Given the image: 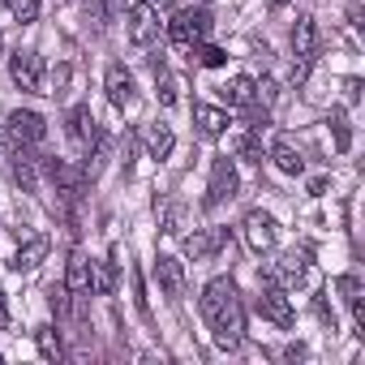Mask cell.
<instances>
[{
	"label": "cell",
	"instance_id": "cell-1",
	"mask_svg": "<svg viewBox=\"0 0 365 365\" xmlns=\"http://www.w3.org/2000/svg\"><path fill=\"white\" fill-rule=\"evenodd\" d=\"M202 318L211 322L215 331V344L224 352H237L241 339H245V309H241V297H237V284L228 275H215L207 288H202Z\"/></svg>",
	"mask_w": 365,
	"mask_h": 365
},
{
	"label": "cell",
	"instance_id": "cell-2",
	"mask_svg": "<svg viewBox=\"0 0 365 365\" xmlns=\"http://www.w3.org/2000/svg\"><path fill=\"white\" fill-rule=\"evenodd\" d=\"M207 31H211V14L207 9H176L172 14V22H168V39L176 43V48H194V43H202L207 39Z\"/></svg>",
	"mask_w": 365,
	"mask_h": 365
},
{
	"label": "cell",
	"instance_id": "cell-3",
	"mask_svg": "<svg viewBox=\"0 0 365 365\" xmlns=\"http://www.w3.org/2000/svg\"><path fill=\"white\" fill-rule=\"evenodd\" d=\"M9 78H14L18 91L39 95V91H43V61H39V52H35V48H18V52L9 56Z\"/></svg>",
	"mask_w": 365,
	"mask_h": 365
},
{
	"label": "cell",
	"instance_id": "cell-4",
	"mask_svg": "<svg viewBox=\"0 0 365 365\" xmlns=\"http://www.w3.org/2000/svg\"><path fill=\"white\" fill-rule=\"evenodd\" d=\"M237 190H241L237 163H232V155H220V159L211 163V180H207V207H220V202L237 198Z\"/></svg>",
	"mask_w": 365,
	"mask_h": 365
},
{
	"label": "cell",
	"instance_id": "cell-5",
	"mask_svg": "<svg viewBox=\"0 0 365 365\" xmlns=\"http://www.w3.org/2000/svg\"><path fill=\"white\" fill-rule=\"evenodd\" d=\"M241 232H245V245L262 258V254H271L275 250V241H279V232H275V220L267 215V211H250L245 220H241Z\"/></svg>",
	"mask_w": 365,
	"mask_h": 365
},
{
	"label": "cell",
	"instance_id": "cell-6",
	"mask_svg": "<svg viewBox=\"0 0 365 365\" xmlns=\"http://www.w3.org/2000/svg\"><path fill=\"white\" fill-rule=\"evenodd\" d=\"M9 142L14 146H39L48 138V120L39 112H9Z\"/></svg>",
	"mask_w": 365,
	"mask_h": 365
},
{
	"label": "cell",
	"instance_id": "cell-7",
	"mask_svg": "<svg viewBox=\"0 0 365 365\" xmlns=\"http://www.w3.org/2000/svg\"><path fill=\"white\" fill-rule=\"evenodd\" d=\"M258 309H262V318H271V322H275V327H284V331L297 322V309H292V301H288V292H284L279 284H262Z\"/></svg>",
	"mask_w": 365,
	"mask_h": 365
},
{
	"label": "cell",
	"instance_id": "cell-8",
	"mask_svg": "<svg viewBox=\"0 0 365 365\" xmlns=\"http://www.w3.org/2000/svg\"><path fill=\"white\" fill-rule=\"evenodd\" d=\"M43 172H48V180L56 185V194H65L69 202L82 194V185H86V176L73 168V163H65V159H56V155H48L43 159Z\"/></svg>",
	"mask_w": 365,
	"mask_h": 365
},
{
	"label": "cell",
	"instance_id": "cell-9",
	"mask_svg": "<svg viewBox=\"0 0 365 365\" xmlns=\"http://www.w3.org/2000/svg\"><path fill=\"white\" fill-rule=\"evenodd\" d=\"M125 14H129V39H133L138 48H146V43L159 39V22H155V5H150V0H142V5H129Z\"/></svg>",
	"mask_w": 365,
	"mask_h": 365
},
{
	"label": "cell",
	"instance_id": "cell-10",
	"mask_svg": "<svg viewBox=\"0 0 365 365\" xmlns=\"http://www.w3.org/2000/svg\"><path fill=\"white\" fill-rule=\"evenodd\" d=\"M103 91H108V103L112 108H129L138 99V86H133V73L125 65H108L103 73Z\"/></svg>",
	"mask_w": 365,
	"mask_h": 365
},
{
	"label": "cell",
	"instance_id": "cell-11",
	"mask_svg": "<svg viewBox=\"0 0 365 365\" xmlns=\"http://www.w3.org/2000/svg\"><path fill=\"white\" fill-rule=\"evenodd\" d=\"M267 159L284 172V176H301L305 172V159H301V146L288 138V133H275L271 138V150H267Z\"/></svg>",
	"mask_w": 365,
	"mask_h": 365
},
{
	"label": "cell",
	"instance_id": "cell-12",
	"mask_svg": "<svg viewBox=\"0 0 365 365\" xmlns=\"http://www.w3.org/2000/svg\"><path fill=\"white\" fill-rule=\"evenodd\" d=\"M155 279H159L163 297H172V301L185 297V267H180L172 254H159V258H155Z\"/></svg>",
	"mask_w": 365,
	"mask_h": 365
},
{
	"label": "cell",
	"instance_id": "cell-13",
	"mask_svg": "<svg viewBox=\"0 0 365 365\" xmlns=\"http://www.w3.org/2000/svg\"><path fill=\"white\" fill-rule=\"evenodd\" d=\"M228 228H202V232H194V237H185V254L194 258V262H202V258H215L224 245H228Z\"/></svg>",
	"mask_w": 365,
	"mask_h": 365
},
{
	"label": "cell",
	"instance_id": "cell-14",
	"mask_svg": "<svg viewBox=\"0 0 365 365\" xmlns=\"http://www.w3.org/2000/svg\"><path fill=\"white\" fill-rule=\"evenodd\" d=\"M292 52H297V61H314V52H318V22L309 18V14H301L297 18V26H292Z\"/></svg>",
	"mask_w": 365,
	"mask_h": 365
},
{
	"label": "cell",
	"instance_id": "cell-15",
	"mask_svg": "<svg viewBox=\"0 0 365 365\" xmlns=\"http://www.w3.org/2000/svg\"><path fill=\"white\" fill-rule=\"evenodd\" d=\"M194 125H198V133H202V138H211V142H215V138H224V133H228V125H232V120H228V112H224V108L194 103Z\"/></svg>",
	"mask_w": 365,
	"mask_h": 365
},
{
	"label": "cell",
	"instance_id": "cell-16",
	"mask_svg": "<svg viewBox=\"0 0 365 365\" xmlns=\"http://www.w3.org/2000/svg\"><path fill=\"white\" fill-rule=\"evenodd\" d=\"M220 95H224V103H228V108H250V103H258V82H254V78H245V73H237L232 82H224V86H220Z\"/></svg>",
	"mask_w": 365,
	"mask_h": 365
},
{
	"label": "cell",
	"instance_id": "cell-17",
	"mask_svg": "<svg viewBox=\"0 0 365 365\" xmlns=\"http://www.w3.org/2000/svg\"><path fill=\"white\" fill-rule=\"evenodd\" d=\"M65 120H69V138H73V142H82V146H91V138L99 133V125H95V116H91V108H86V103H73Z\"/></svg>",
	"mask_w": 365,
	"mask_h": 365
},
{
	"label": "cell",
	"instance_id": "cell-18",
	"mask_svg": "<svg viewBox=\"0 0 365 365\" xmlns=\"http://www.w3.org/2000/svg\"><path fill=\"white\" fill-rule=\"evenodd\" d=\"M262 133H254V129H241V133H232L228 138V155H237V159H245V163H262L267 155H262V142H258Z\"/></svg>",
	"mask_w": 365,
	"mask_h": 365
},
{
	"label": "cell",
	"instance_id": "cell-19",
	"mask_svg": "<svg viewBox=\"0 0 365 365\" xmlns=\"http://www.w3.org/2000/svg\"><path fill=\"white\" fill-rule=\"evenodd\" d=\"M48 250H52V241H48V237H31V241L14 254V262H9V267H14V271H35V267L48 258Z\"/></svg>",
	"mask_w": 365,
	"mask_h": 365
},
{
	"label": "cell",
	"instance_id": "cell-20",
	"mask_svg": "<svg viewBox=\"0 0 365 365\" xmlns=\"http://www.w3.org/2000/svg\"><path fill=\"white\" fill-rule=\"evenodd\" d=\"M65 292H73V297H86V292H91V258H86V254H73V258H69Z\"/></svg>",
	"mask_w": 365,
	"mask_h": 365
},
{
	"label": "cell",
	"instance_id": "cell-21",
	"mask_svg": "<svg viewBox=\"0 0 365 365\" xmlns=\"http://www.w3.org/2000/svg\"><path fill=\"white\" fill-rule=\"evenodd\" d=\"M142 142H146L150 159H168V155H172V146H176V138H172V129H168V125H146V129H142Z\"/></svg>",
	"mask_w": 365,
	"mask_h": 365
},
{
	"label": "cell",
	"instance_id": "cell-22",
	"mask_svg": "<svg viewBox=\"0 0 365 365\" xmlns=\"http://www.w3.org/2000/svg\"><path fill=\"white\" fill-rule=\"evenodd\" d=\"M91 292H99V297L116 292V262L112 258H95L91 262Z\"/></svg>",
	"mask_w": 365,
	"mask_h": 365
},
{
	"label": "cell",
	"instance_id": "cell-23",
	"mask_svg": "<svg viewBox=\"0 0 365 365\" xmlns=\"http://www.w3.org/2000/svg\"><path fill=\"white\" fill-rule=\"evenodd\" d=\"M305 275H309V250H288V254L279 258V279L301 284Z\"/></svg>",
	"mask_w": 365,
	"mask_h": 365
},
{
	"label": "cell",
	"instance_id": "cell-24",
	"mask_svg": "<svg viewBox=\"0 0 365 365\" xmlns=\"http://www.w3.org/2000/svg\"><path fill=\"white\" fill-rule=\"evenodd\" d=\"M35 344H39V356L43 361H61V331L56 327H35Z\"/></svg>",
	"mask_w": 365,
	"mask_h": 365
},
{
	"label": "cell",
	"instance_id": "cell-25",
	"mask_svg": "<svg viewBox=\"0 0 365 365\" xmlns=\"http://www.w3.org/2000/svg\"><path fill=\"white\" fill-rule=\"evenodd\" d=\"M331 133H335V150H339V155H348V150H352V129H348L344 108H335V112H331Z\"/></svg>",
	"mask_w": 365,
	"mask_h": 365
},
{
	"label": "cell",
	"instance_id": "cell-26",
	"mask_svg": "<svg viewBox=\"0 0 365 365\" xmlns=\"http://www.w3.org/2000/svg\"><path fill=\"white\" fill-rule=\"evenodd\" d=\"M194 56H198V65H207V69H220V65L228 61V52L215 48V43H194Z\"/></svg>",
	"mask_w": 365,
	"mask_h": 365
},
{
	"label": "cell",
	"instance_id": "cell-27",
	"mask_svg": "<svg viewBox=\"0 0 365 365\" xmlns=\"http://www.w3.org/2000/svg\"><path fill=\"white\" fill-rule=\"evenodd\" d=\"M14 5V18L22 22V26H31L35 18H39V0H9Z\"/></svg>",
	"mask_w": 365,
	"mask_h": 365
},
{
	"label": "cell",
	"instance_id": "cell-28",
	"mask_svg": "<svg viewBox=\"0 0 365 365\" xmlns=\"http://www.w3.org/2000/svg\"><path fill=\"white\" fill-rule=\"evenodd\" d=\"M133 309L142 318H150V301H146V284H142V271L133 267Z\"/></svg>",
	"mask_w": 365,
	"mask_h": 365
},
{
	"label": "cell",
	"instance_id": "cell-29",
	"mask_svg": "<svg viewBox=\"0 0 365 365\" xmlns=\"http://www.w3.org/2000/svg\"><path fill=\"white\" fill-rule=\"evenodd\" d=\"M155 73H159V103H163V108H172V103H176V82L163 73V65H155Z\"/></svg>",
	"mask_w": 365,
	"mask_h": 365
},
{
	"label": "cell",
	"instance_id": "cell-30",
	"mask_svg": "<svg viewBox=\"0 0 365 365\" xmlns=\"http://www.w3.org/2000/svg\"><path fill=\"white\" fill-rule=\"evenodd\" d=\"M163 232H168V237H180V211H176V207L163 211Z\"/></svg>",
	"mask_w": 365,
	"mask_h": 365
},
{
	"label": "cell",
	"instance_id": "cell-31",
	"mask_svg": "<svg viewBox=\"0 0 365 365\" xmlns=\"http://www.w3.org/2000/svg\"><path fill=\"white\" fill-rule=\"evenodd\" d=\"M314 309H318L322 327H331V331H335V309H331V301H327V297H318V301H314Z\"/></svg>",
	"mask_w": 365,
	"mask_h": 365
},
{
	"label": "cell",
	"instance_id": "cell-32",
	"mask_svg": "<svg viewBox=\"0 0 365 365\" xmlns=\"http://www.w3.org/2000/svg\"><path fill=\"white\" fill-rule=\"evenodd\" d=\"M99 5H103V14H108V18H120V14L129 9V0H99Z\"/></svg>",
	"mask_w": 365,
	"mask_h": 365
},
{
	"label": "cell",
	"instance_id": "cell-33",
	"mask_svg": "<svg viewBox=\"0 0 365 365\" xmlns=\"http://www.w3.org/2000/svg\"><path fill=\"white\" fill-rule=\"evenodd\" d=\"M344 99H348V103L361 99V78H344Z\"/></svg>",
	"mask_w": 365,
	"mask_h": 365
},
{
	"label": "cell",
	"instance_id": "cell-34",
	"mask_svg": "<svg viewBox=\"0 0 365 365\" xmlns=\"http://www.w3.org/2000/svg\"><path fill=\"white\" fill-rule=\"evenodd\" d=\"M309 194H314V198L327 194V176H314V180H309Z\"/></svg>",
	"mask_w": 365,
	"mask_h": 365
},
{
	"label": "cell",
	"instance_id": "cell-35",
	"mask_svg": "<svg viewBox=\"0 0 365 365\" xmlns=\"http://www.w3.org/2000/svg\"><path fill=\"white\" fill-rule=\"evenodd\" d=\"M9 327V301H5V288H0V331Z\"/></svg>",
	"mask_w": 365,
	"mask_h": 365
},
{
	"label": "cell",
	"instance_id": "cell-36",
	"mask_svg": "<svg viewBox=\"0 0 365 365\" xmlns=\"http://www.w3.org/2000/svg\"><path fill=\"white\" fill-rule=\"evenodd\" d=\"M150 5H155V9H172V0H150Z\"/></svg>",
	"mask_w": 365,
	"mask_h": 365
},
{
	"label": "cell",
	"instance_id": "cell-37",
	"mask_svg": "<svg viewBox=\"0 0 365 365\" xmlns=\"http://www.w3.org/2000/svg\"><path fill=\"white\" fill-rule=\"evenodd\" d=\"M284 5H292V0H271V9H284Z\"/></svg>",
	"mask_w": 365,
	"mask_h": 365
},
{
	"label": "cell",
	"instance_id": "cell-38",
	"mask_svg": "<svg viewBox=\"0 0 365 365\" xmlns=\"http://www.w3.org/2000/svg\"><path fill=\"white\" fill-rule=\"evenodd\" d=\"M0 5H5V0H0Z\"/></svg>",
	"mask_w": 365,
	"mask_h": 365
}]
</instances>
